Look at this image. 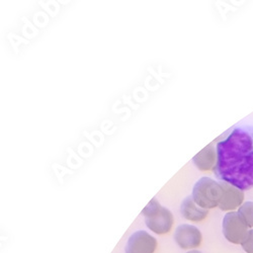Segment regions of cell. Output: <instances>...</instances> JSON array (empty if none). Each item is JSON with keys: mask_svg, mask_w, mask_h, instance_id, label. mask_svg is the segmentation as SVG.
Instances as JSON below:
<instances>
[{"mask_svg": "<svg viewBox=\"0 0 253 253\" xmlns=\"http://www.w3.org/2000/svg\"><path fill=\"white\" fill-rule=\"evenodd\" d=\"M216 176L241 191L253 187V126L236 128L217 144Z\"/></svg>", "mask_w": 253, "mask_h": 253, "instance_id": "cell-1", "label": "cell"}, {"mask_svg": "<svg viewBox=\"0 0 253 253\" xmlns=\"http://www.w3.org/2000/svg\"><path fill=\"white\" fill-rule=\"evenodd\" d=\"M223 191L220 182L210 177L200 178L193 187V199L201 208L210 210L219 207Z\"/></svg>", "mask_w": 253, "mask_h": 253, "instance_id": "cell-2", "label": "cell"}, {"mask_svg": "<svg viewBox=\"0 0 253 253\" xmlns=\"http://www.w3.org/2000/svg\"><path fill=\"white\" fill-rule=\"evenodd\" d=\"M222 229L225 238L233 244H242L249 233L248 226L238 212H229L225 215Z\"/></svg>", "mask_w": 253, "mask_h": 253, "instance_id": "cell-3", "label": "cell"}, {"mask_svg": "<svg viewBox=\"0 0 253 253\" xmlns=\"http://www.w3.org/2000/svg\"><path fill=\"white\" fill-rule=\"evenodd\" d=\"M203 236L201 231L193 225H179L174 233V241L184 250H193L199 247L202 243Z\"/></svg>", "mask_w": 253, "mask_h": 253, "instance_id": "cell-4", "label": "cell"}, {"mask_svg": "<svg viewBox=\"0 0 253 253\" xmlns=\"http://www.w3.org/2000/svg\"><path fill=\"white\" fill-rule=\"evenodd\" d=\"M157 240L148 232L140 230L133 233L126 243V253H154Z\"/></svg>", "mask_w": 253, "mask_h": 253, "instance_id": "cell-5", "label": "cell"}, {"mask_svg": "<svg viewBox=\"0 0 253 253\" xmlns=\"http://www.w3.org/2000/svg\"><path fill=\"white\" fill-rule=\"evenodd\" d=\"M146 226L152 231L153 233L163 235L169 233L172 229L174 219L169 210L162 207L158 212L149 218H145Z\"/></svg>", "mask_w": 253, "mask_h": 253, "instance_id": "cell-6", "label": "cell"}, {"mask_svg": "<svg viewBox=\"0 0 253 253\" xmlns=\"http://www.w3.org/2000/svg\"><path fill=\"white\" fill-rule=\"evenodd\" d=\"M222 186V199L219 208L225 212H234V210L240 208L244 201V193L236 186L227 182H220Z\"/></svg>", "mask_w": 253, "mask_h": 253, "instance_id": "cell-7", "label": "cell"}, {"mask_svg": "<svg viewBox=\"0 0 253 253\" xmlns=\"http://www.w3.org/2000/svg\"><path fill=\"white\" fill-rule=\"evenodd\" d=\"M180 212L183 218L192 222H202L209 215V211L197 205L192 196L186 197L182 201L180 206Z\"/></svg>", "mask_w": 253, "mask_h": 253, "instance_id": "cell-8", "label": "cell"}, {"mask_svg": "<svg viewBox=\"0 0 253 253\" xmlns=\"http://www.w3.org/2000/svg\"><path fill=\"white\" fill-rule=\"evenodd\" d=\"M193 162L201 171L213 170L217 164V150L210 144L193 158Z\"/></svg>", "mask_w": 253, "mask_h": 253, "instance_id": "cell-9", "label": "cell"}, {"mask_svg": "<svg viewBox=\"0 0 253 253\" xmlns=\"http://www.w3.org/2000/svg\"><path fill=\"white\" fill-rule=\"evenodd\" d=\"M238 214L248 226V228H253V203H244L238 210Z\"/></svg>", "mask_w": 253, "mask_h": 253, "instance_id": "cell-10", "label": "cell"}, {"mask_svg": "<svg viewBox=\"0 0 253 253\" xmlns=\"http://www.w3.org/2000/svg\"><path fill=\"white\" fill-rule=\"evenodd\" d=\"M161 208H162V207H161V205L159 204V202L154 198V199H152V200L149 202L148 205H147V206L144 208V210L142 211L141 214H142L145 218H149V217L154 216Z\"/></svg>", "mask_w": 253, "mask_h": 253, "instance_id": "cell-11", "label": "cell"}, {"mask_svg": "<svg viewBox=\"0 0 253 253\" xmlns=\"http://www.w3.org/2000/svg\"><path fill=\"white\" fill-rule=\"evenodd\" d=\"M241 245L245 252L253 253V229L249 230L247 238L244 240V242Z\"/></svg>", "mask_w": 253, "mask_h": 253, "instance_id": "cell-12", "label": "cell"}, {"mask_svg": "<svg viewBox=\"0 0 253 253\" xmlns=\"http://www.w3.org/2000/svg\"><path fill=\"white\" fill-rule=\"evenodd\" d=\"M186 253H203V252H201V251H199V250H189V251H187Z\"/></svg>", "mask_w": 253, "mask_h": 253, "instance_id": "cell-13", "label": "cell"}]
</instances>
